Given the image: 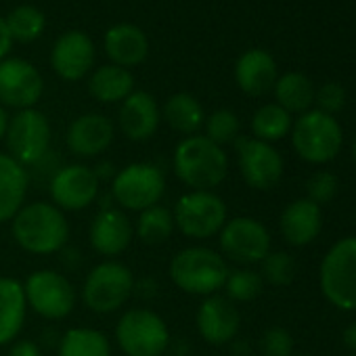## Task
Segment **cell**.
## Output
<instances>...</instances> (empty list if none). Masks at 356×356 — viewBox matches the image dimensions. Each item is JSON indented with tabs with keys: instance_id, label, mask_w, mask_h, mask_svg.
<instances>
[{
	"instance_id": "16",
	"label": "cell",
	"mask_w": 356,
	"mask_h": 356,
	"mask_svg": "<svg viewBox=\"0 0 356 356\" xmlns=\"http://www.w3.org/2000/svg\"><path fill=\"white\" fill-rule=\"evenodd\" d=\"M195 325L200 335L212 346H225L233 341L241 329V314L227 296H208L195 314Z\"/></svg>"
},
{
	"instance_id": "33",
	"label": "cell",
	"mask_w": 356,
	"mask_h": 356,
	"mask_svg": "<svg viewBox=\"0 0 356 356\" xmlns=\"http://www.w3.org/2000/svg\"><path fill=\"white\" fill-rule=\"evenodd\" d=\"M264 279L260 273L250 268L229 270V277L225 281V291L231 302H252L262 293Z\"/></svg>"
},
{
	"instance_id": "8",
	"label": "cell",
	"mask_w": 356,
	"mask_h": 356,
	"mask_svg": "<svg viewBox=\"0 0 356 356\" xmlns=\"http://www.w3.org/2000/svg\"><path fill=\"white\" fill-rule=\"evenodd\" d=\"M115 341L126 356H161L170 348V329L151 308H130L115 325Z\"/></svg>"
},
{
	"instance_id": "7",
	"label": "cell",
	"mask_w": 356,
	"mask_h": 356,
	"mask_svg": "<svg viewBox=\"0 0 356 356\" xmlns=\"http://www.w3.org/2000/svg\"><path fill=\"white\" fill-rule=\"evenodd\" d=\"M343 143L339 122L318 109L302 113L291 126V145L308 163H327L335 159Z\"/></svg>"
},
{
	"instance_id": "29",
	"label": "cell",
	"mask_w": 356,
	"mask_h": 356,
	"mask_svg": "<svg viewBox=\"0 0 356 356\" xmlns=\"http://www.w3.org/2000/svg\"><path fill=\"white\" fill-rule=\"evenodd\" d=\"M59 356H111L109 337L92 327H74L59 337Z\"/></svg>"
},
{
	"instance_id": "28",
	"label": "cell",
	"mask_w": 356,
	"mask_h": 356,
	"mask_svg": "<svg viewBox=\"0 0 356 356\" xmlns=\"http://www.w3.org/2000/svg\"><path fill=\"white\" fill-rule=\"evenodd\" d=\"M273 90L277 97V105L289 113L310 111L314 103V92H316L310 78L300 72H287L281 78H277Z\"/></svg>"
},
{
	"instance_id": "11",
	"label": "cell",
	"mask_w": 356,
	"mask_h": 356,
	"mask_svg": "<svg viewBox=\"0 0 356 356\" xmlns=\"http://www.w3.org/2000/svg\"><path fill=\"white\" fill-rule=\"evenodd\" d=\"M24 291L28 308L51 321L70 316L78 302L74 283L63 273L51 268L32 273L24 283Z\"/></svg>"
},
{
	"instance_id": "35",
	"label": "cell",
	"mask_w": 356,
	"mask_h": 356,
	"mask_svg": "<svg viewBox=\"0 0 356 356\" xmlns=\"http://www.w3.org/2000/svg\"><path fill=\"white\" fill-rule=\"evenodd\" d=\"M260 264H262L260 275L270 285L285 287L296 277V260L287 252H268V256Z\"/></svg>"
},
{
	"instance_id": "30",
	"label": "cell",
	"mask_w": 356,
	"mask_h": 356,
	"mask_svg": "<svg viewBox=\"0 0 356 356\" xmlns=\"http://www.w3.org/2000/svg\"><path fill=\"white\" fill-rule=\"evenodd\" d=\"M291 126H293L291 113L285 111L283 107H279L277 103L262 105L252 118L254 138L264 140V143L281 140L283 136H287L291 132Z\"/></svg>"
},
{
	"instance_id": "22",
	"label": "cell",
	"mask_w": 356,
	"mask_h": 356,
	"mask_svg": "<svg viewBox=\"0 0 356 356\" xmlns=\"http://www.w3.org/2000/svg\"><path fill=\"white\" fill-rule=\"evenodd\" d=\"M30 189L28 168L15 161L9 153L0 151V225L11 222L26 206Z\"/></svg>"
},
{
	"instance_id": "5",
	"label": "cell",
	"mask_w": 356,
	"mask_h": 356,
	"mask_svg": "<svg viewBox=\"0 0 356 356\" xmlns=\"http://www.w3.org/2000/svg\"><path fill=\"white\" fill-rule=\"evenodd\" d=\"M165 193V174L151 161H134L115 172L111 181V200L120 210L143 212L157 206Z\"/></svg>"
},
{
	"instance_id": "12",
	"label": "cell",
	"mask_w": 356,
	"mask_h": 356,
	"mask_svg": "<svg viewBox=\"0 0 356 356\" xmlns=\"http://www.w3.org/2000/svg\"><path fill=\"white\" fill-rule=\"evenodd\" d=\"M101 181L86 163H67L55 170L49 183L53 204L63 212H80L99 197Z\"/></svg>"
},
{
	"instance_id": "14",
	"label": "cell",
	"mask_w": 356,
	"mask_h": 356,
	"mask_svg": "<svg viewBox=\"0 0 356 356\" xmlns=\"http://www.w3.org/2000/svg\"><path fill=\"white\" fill-rule=\"evenodd\" d=\"M222 254L237 264H256L262 262L270 252V233L268 229L250 216H237L227 220L218 233Z\"/></svg>"
},
{
	"instance_id": "40",
	"label": "cell",
	"mask_w": 356,
	"mask_h": 356,
	"mask_svg": "<svg viewBox=\"0 0 356 356\" xmlns=\"http://www.w3.org/2000/svg\"><path fill=\"white\" fill-rule=\"evenodd\" d=\"M9 356H42V350L32 339H17L9 350Z\"/></svg>"
},
{
	"instance_id": "6",
	"label": "cell",
	"mask_w": 356,
	"mask_h": 356,
	"mask_svg": "<svg viewBox=\"0 0 356 356\" xmlns=\"http://www.w3.org/2000/svg\"><path fill=\"white\" fill-rule=\"evenodd\" d=\"M174 227L189 239L216 237L229 220L227 204L214 191H189L178 197L172 210Z\"/></svg>"
},
{
	"instance_id": "47",
	"label": "cell",
	"mask_w": 356,
	"mask_h": 356,
	"mask_svg": "<svg viewBox=\"0 0 356 356\" xmlns=\"http://www.w3.org/2000/svg\"><path fill=\"white\" fill-rule=\"evenodd\" d=\"M291 356H308V354H291Z\"/></svg>"
},
{
	"instance_id": "9",
	"label": "cell",
	"mask_w": 356,
	"mask_h": 356,
	"mask_svg": "<svg viewBox=\"0 0 356 356\" xmlns=\"http://www.w3.org/2000/svg\"><path fill=\"white\" fill-rule=\"evenodd\" d=\"M321 291L339 310H356V237L337 241L321 262Z\"/></svg>"
},
{
	"instance_id": "48",
	"label": "cell",
	"mask_w": 356,
	"mask_h": 356,
	"mask_svg": "<svg viewBox=\"0 0 356 356\" xmlns=\"http://www.w3.org/2000/svg\"><path fill=\"white\" fill-rule=\"evenodd\" d=\"M352 356H356V354H352Z\"/></svg>"
},
{
	"instance_id": "13",
	"label": "cell",
	"mask_w": 356,
	"mask_h": 356,
	"mask_svg": "<svg viewBox=\"0 0 356 356\" xmlns=\"http://www.w3.org/2000/svg\"><path fill=\"white\" fill-rule=\"evenodd\" d=\"M237 161L243 181L256 191H270L283 178L281 153L264 140L254 136H239L235 140Z\"/></svg>"
},
{
	"instance_id": "38",
	"label": "cell",
	"mask_w": 356,
	"mask_h": 356,
	"mask_svg": "<svg viewBox=\"0 0 356 356\" xmlns=\"http://www.w3.org/2000/svg\"><path fill=\"white\" fill-rule=\"evenodd\" d=\"M314 101L318 105V111H325L329 115L341 111V107L346 105V90L341 84L337 82H329L323 84L316 92H314Z\"/></svg>"
},
{
	"instance_id": "26",
	"label": "cell",
	"mask_w": 356,
	"mask_h": 356,
	"mask_svg": "<svg viewBox=\"0 0 356 356\" xmlns=\"http://www.w3.org/2000/svg\"><path fill=\"white\" fill-rule=\"evenodd\" d=\"M161 120L176 132L185 136H193L204 128L206 111L202 103L189 92H176L172 95L161 109Z\"/></svg>"
},
{
	"instance_id": "1",
	"label": "cell",
	"mask_w": 356,
	"mask_h": 356,
	"mask_svg": "<svg viewBox=\"0 0 356 356\" xmlns=\"http://www.w3.org/2000/svg\"><path fill=\"white\" fill-rule=\"evenodd\" d=\"M176 178L191 191H214L229 174V155L204 134L185 136L172 155Z\"/></svg>"
},
{
	"instance_id": "15",
	"label": "cell",
	"mask_w": 356,
	"mask_h": 356,
	"mask_svg": "<svg viewBox=\"0 0 356 356\" xmlns=\"http://www.w3.org/2000/svg\"><path fill=\"white\" fill-rule=\"evenodd\" d=\"M44 90L40 72L26 59L0 61V105L17 111L32 109Z\"/></svg>"
},
{
	"instance_id": "23",
	"label": "cell",
	"mask_w": 356,
	"mask_h": 356,
	"mask_svg": "<svg viewBox=\"0 0 356 356\" xmlns=\"http://www.w3.org/2000/svg\"><path fill=\"white\" fill-rule=\"evenodd\" d=\"M237 86L250 97H262L273 90L277 82V63L270 53L252 49L237 59L235 65Z\"/></svg>"
},
{
	"instance_id": "21",
	"label": "cell",
	"mask_w": 356,
	"mask_h": 356,
	"mask_svg": "<svg viewBox=\"0 0 356 356\" xmlns=\"http://www.w3.org/2000/svg\"><path fill=\"white\" fill-rule=\"evenodd\" d=\"M321 227H323L321 206H316L308 197L291 202L283 210L281 220H279V229H281L283 239L296 248L312 243L318 237Z\"/></svg>"
},
{
	"instance_id": "20",
	"label": "cell",
	"mask_w": 356,
	"mask_h": 356,
	"mask_svg": "<svg viewBox=\"0 0 356 356\" xmlns=\"http://www.w3.org/2000/svg\"><path fill=\"white\" fill-rule=\"evenodd\" d=\"M118 120L120 130L126 138L143 143L157 132L161 122V109L157 107V101L149 92L134 90L122 101Z\"/></svg>"
},
{
	"instance_id": "41",
	"label": "cell",
	"mask_w": 356,
	"mask_h": 356,
	"mask_svg": "<svg viewBox=\"0 0 356 356\" xmlns=\"http://www.w3.org/2000/svg\"><path fill=\"white\" fill-rule=\"evenodd\" d=\"M11 47H13V40H11L7 22L5 17H0V61L7 59V55L11 53Z\"/></svg>"
},
{
	"instance_id": "42",
	"label": "cell",
	"mask_w": 356,
	"mask_h": 356,
	"mask_svg": "<svg viewBox=\"0 0 356 356\" xmlns=\"http://www.w3.org/2000/svg\"><path fill=\"white\" fill-rule=\"evenodd\" d=\"M61 260H63V264L67 266V268H76L80 262H82V254H80V250L78 248H63L61 250Z\"/></svg>"
},
{
	"instance_id": "46",
	"label": "cell",
	"mask_w": 356,
	"mask_h": 356,
	"mask_svg": "<svg viewBox=\"0 0 356 356\" xmlns=\"http://www.w3.org/2000/svg\"><path fill=\"white\" fill-rule=\"evenodd\" d=\"M352 159H354V163H356V138H354V143H352Z\"/></svg>"
},
{
	"instance_id": "32",
	"label": "cell",
	"mask_w": 356,
	"mask_h": 356,
	"mask_svg": "<svg viewBox=\"0 0 356 356\" xmlns=\"http://www.w3.org/2000/svg\"><path fill=\"white\" fill-rule=\"evenodd\" d=\"M5 22H7L11 40L19 44H30L38 40L47 26L42 11L32 5H19L17 9L9 13V17H5Z\"/></svg>"
},
{
	"instance_id": "18",
	"label": "cell",
	"mask_w": 356,
	"mask_h": 356,
	"mask_svg": "<svg viewBox=\"0 0 356 356\" xmlns=\"http://www.w3.org/2000/svg\"><path fill=\"white\" fill-rule=\"evenodd\" d=\"M95 44L84 32H65L57 38L51 51V65L55 74L67 82H78L95 65Z\"/></svg>"
},
{
	"instance_id": "3",
	"label": "cell",
	"mask_w": 356,
	"mask_h": 356,
	"mask_svg": "<svg viewBox=\"0 0 356 356\" xmlns=\"http://www.w3.org/2000/svg\"><path fill=\"white\" fill-rule=\"evenodd\" d=\"M229 264L222 254L193 245L174 254L170 260V279L172 283L191 296H214L225 287L229 277Z\"/></svg>"
},
{
	"instance_id": "17",
	"label": "cell",
	"mask_w": 356,
	"mask_h": 356,
	"mask_svg": "<svg viewBox=\"0 0 356 356\" xmlns=\"http://www.w3.org/2000/svg\"><path fill=\"white\" fill-rule=\"evenodd\" d=\"M132 237H134V225L130 222L126 212L120 210L118 206L101 208L88 229V239L92 250L107 260H115L122 252H126Z\"/></svg>"
},
{
	"instance_id": "31",
	"label": "cell",
	"mask_w": 356,
	"mask_h": 356,
	"mask_svg": "<svg viewBox=\"0 0 356 356\" xmlns=\"http://www.w3.org/2000/svg\"><path fill=\"white\" fill-rule=\"evenodd\" d=\"M136 237L145 245H161L165 243L174 233V218L172 212L163 206H151L143 212H138L136 220Z\"/></svg>"
},
{
	"instance_id": "39",
	"label": "cell",
	"mask_w": 356,
	"mask_h": 356,
	"mask_svg": "<svg viewBox=\"0 0 356 356\" xmlns=\"http://www.w3.org/2000/svg\"><path fill=\"white\" fill-rule=\"evenodd\" d=\"M157 291H159L157 281L145 277V279H136V281H134V293H132V296H138V298H143V300H151V298L157 296Z\"/></svg>"
},
{
	"instance_id": "36",
	"label": "cell",
	"mask_w": 356,
	"mask_h": 356,
	"mask_svg": "<svg viewBox=\"0 0 356 356\" xmlns=\"http://www.w3.org/2000/svg\"><path fill=\"white\" fill-rule=\"evenodd\" d=\"M337 178L333 172H327V170H321V172H314L308 183H306V193H308V200L314 202L316 206L321 204H329L335 193H337Z\"/></svg>"
},
{
	"instance_id": "34",
	"label": "cell",
	"mask_w": 356,
	"mask_h": 356,
	"mask_svg": "<svg viewBox=\"0 0 356 356\" xmlns=\"http://www.w3.org/2000/svg\"><path fill=\"white\" fill-rule=\"evenodd\" d=\"M206 126V134L212 143L216 145H227V143H235L239 138V130H241V122L237 118V113H233L231 109H218L214 113H210L204 122Z\"/></svg>"
},
{
	"instance_id": "44",
	"label": "cell",
	"mask_w": 356,
	"mask_h": 356,
	"mask_svg": "<svg viewBox=\"0 0 356 356\" xmlns=\"http://www.w3.org/2000/svg\"><path fill=\"white\" fill-rule=\"evenodd\" d=\"M341 339H343V346L356 354V323H352V325H348V327L343 329Z\"/></svg>"
},
{
	"instance_id": "37",
	"label": "cell",
	"mask_w": 356,
	"mask_h": 356,
	"mask_svg": "<svg viewBox=\"0 0 356 356\" xmlns=\"http://www.w3.org/2000/svg\"><path fill=\"white\" fill-rule=\"evenodd\" d=\"M264 356H291L293 354V337L283 327H270L262 333L260 339Z\"/></svg>"
},
{
	"instance_id": "19",
	"label": "cell",
	"mask_w": 356,
	"mask_h": 356,
	"mask_svg": "<svg viewBox=\"0 0 356 356\" xmlns=\"http://www.w3.org/2000/svg\"><path fill=\"white\" fill-rule=\"evenodd\" d=\"M113 136H115V128L107 115L84 113L70 124L65 143L76 157L88 159L103 153L111 145Z\"/></svg>"
},
{
	"instance_id": "27",
	"label": "cell",
	"mask_w": 356,
	"mask_h": 356,
	"mask_svg": "<svg viewBox=\"0 0 356 356\" xmlns=\"http://www.w3.org/2000/svg\"><path fill=\"white\" fill-rule=\"evenodd\" d=\"M88 90L99 103H122L130 92H134V78L128 70L109 63L95 70L88 80Z\"/></svg>"
},
{
	"instance_id": "45",
	"label": "cell",
	"mask_w": 356,
	"mask_h": 356,
	"mask_svg": "<svg viewBox=\"0 0 356 356\" xmlns=\"http://www.w3.org/2000/svg\"><path fill=\"white\" fill-rule=\"evenodd\" d=\"M9 113H7V109L0 105V140L5 138V134H7V128H9Z\"/></svg>"
},
{
	"instance_id": "10",
	"label": "cell",
	"mask_w": 356,
	"mask_h": 356,
	"mask_svg": "<svg viewBox=\"0 0 356 356\" xmlns=\"http://www.w3.org/2000/svg\"><path fill=\"white\" fill-rule=\"evenodd\" d=\"M7 153L22 165H38L51 153V124L49 118L32 109H22L9 120L5 134Z\"/></svg>"
},
{
	"instance_id": "24",
	"label": "cell",
	"mask_w": 356,
	"mask_h": 356,
	"mask_svg": "<svg viewBox=\"0 0 356 356\" xmlns=\"http://www.w3.org/2000/svg\"><path fill=\"white\" fill-rule=\"evenodd\" d=\"M105 53L113 65L128 70L147 59L149 40L140 28L132 24H118L105 34Z\"/></svg>"
},
{
	"instance_id": "4",
	"label": "cell",
	"mask_w": 356,
	"mask_h": 356,
	"mask_svg": "<svg viewBox=\"0 0 356 356\" xmlns=\"http://www.w3.org/2000/svg\"><path fill=\"white\" fill-rule=\"evenodd\" d=\"M134 273L120 260H103L92 266L82 285V302L97 314L120 310L134 293Z\"/></svg>"
},
{
	"instance_id": "2",
	"label": "cell",
	"mask_w": 356,
	"mask_h": 356,
	"mask_svg": "<svg viewBox=\"0 0 356 356\" xmlns=\"http://www.w3.org/2000/svg\"><path fill=\"white\" fill-rule=\"evenodd\" d=\"M15 243L28 254L49 256L61 252L70 241V222L65 212L51 202L26 204L11 220Z\"/></svg>"
},
{
	"instance_id": "43",
	"label": "cell",
	"mask_w": 356,
	"mask_h": 356,
	"mask_svg": "<svg viewBox=\"0 0 356 356\" xmlns=\"http://www.w3.org/2000/svg\"><path fill=\"white\" fill-rule=\"evenodd\" d=\"M95 170V174H97V178H99V181H105V178H111V181H113V176H115V168H113V163L111 161H101L97 168H92Z\"/></svg>"
},
{
	"instance_id": "25",
	"label": "cell",
	"mask_w": 356,
	"mask_h": 356,
	"mask_svg": "<svg viewBox=\"0 0 356 356\" xmlns=\"http://www.w3.org/2000/svg\"><path fill=\"white\" fill-rule=\"evenodd\" d=\"M28 302L24 283L13 277H0V346L17 339L26 325Z\"/></svg>"
}]
</instances>
